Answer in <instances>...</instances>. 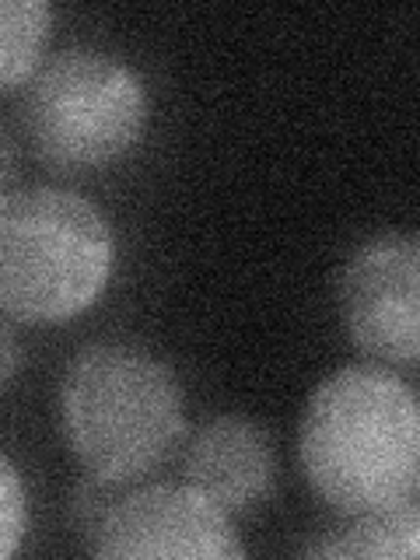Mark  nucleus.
I'll return each instance as SVG.
<instances>
[{
    "mask_svg": "<svg viewBox=\"0 0 420 560\" xmlns=\"http://www.w3.org/2000/svg\"><path fill=\"white\" fill-rule=\"evenodd\" d=\"M305 480L340 518L417 501L420 407L407 378L382 364L326 375L298 424Z\"/></svg>",
    "mask_w": 420,
    "mask_h": 560,
    "instance_id": "f257e3e1",
    "label": "nucleus"
},
{
    "mask_svg": "<svg viewBox=\"0 0 420 560\" xmlns=\"http://www.w3.org/2000/svg\"><path fill=\"white\" fill-rule=\"evenodd\" d=\"M60 424L92 477L133 483L183 445L186 393L175 368L151 350L92 343L63 372Z\"/></svg>",
    "mask_w": 420,
    "mask_h": 560,
    "instance_id": "f03ea898",
    "label": "nucleus"
},
{
    "mask_svg": "<svg viewBox=\"0 0 420 560\" xmlns=\"http://www.w3.org/2000/svg\"><path fill=\"white\" fill-rule=\"evenodd\" d=\"M113 267V221L84 192L22 186L0 197V315L67 323L98 302Z\"/></svg>",
    "mask_w": 420,
    "mask_h": 560,
    "instance_id": "7ed1b4c3",
    "label": "nucleus"
},
{
    "mask_svg": "<svg viewBox=\"0 0 420 560\" xmlns=\"http://www.w3.org/2000/svg\"><path fill=\"white\" fill-rule=\"evenodd\" d=\"M151 95L116 52L63 46L18 84V122L32 151L63 172L113 165L144 140Z\"/></svg>",
    "mask_w": 420,
    "mask_h": 560,
    "instance_id": "20e7f679",
    "label": "nucleus"
},
{
    "mask_svg": "<svg viewBox=\"0 0 420 560\" xmlns=\"http://www.w3.org/2000/svg\"><path fill=\"white\" fill-rule=\"evenodd\" d=\"M92 553L113 560H238L235 518L189 483L119 490L92 529Z\"/></svg>",
    "mask_w": 420,
    "mask_h": 560,
    "instance_id": "39448f33",
    "label": "nucleus"
},
{
    "mask_svg": "<svg viewBox=\"0 0 420 560\" xmlns=\"http://www.w3.org/2000/svg\"><path fill=\"white\" fill-rule=\"evenodd\" d=\"M347 337L382 364L417 368L420 358V242L378 232L347 256L337 280Z\"/></svg>",
    "mask_w": 420,
    "mask_h": 560,
    "instance_id": "423d86ee",
    "label": "nucleus"
},
{
    "mask_svg": "<svg viewBox=\"0 0 420 560\" xmlns=\"http://www.w3.org/2000/svg\"><path fill=\"white\" fill-rule=\"evenodd\" d=\"M277 455L270 434L245 413H218L189 434L186 483L228 515H249L270 498Z\"/></svg>",
    "mask_w": 420,
    "mask_h": 560,
    "instance_id": "0eeeda50",
    "label": "nucleus"
},
{
    "mask_svg": "<svg viewBox=\"0 0 420 560\" xmlns=\"http://www.w3.org/2000/svg\"><path fill=\"white\" fill-rule=\"evenodd\" d=\"M420 553L417 501L382 512L347 515V525L312 542L308 557H364V560H413Z\"/></svg>",
    "mask_w": 420,
    "mask_h": 560,
    "instance_id": "6e6552de",
    "label": "nucleus"
},
{
    "mask_svg": "<svg viewBox=\"0 0 420 560\" xmlns=\"http://www.w3.org/2000/svg\"><path fill=\"white\" fill-rule=\"evenodd\" d=\"M49 25L46 0H0V92L18 88L43 60Z\"/></svg>",
    "mask_w": 420,
    "mask_h": 560,
    "instance_id": "1a4fd4ad",
    "label": "nucleus"
},
{
    "mask_svg": "<svg viewBox=\"0 0 420 560\" xmlns=\"http://www.w3.org/2000/svg\"><path fill=\"white\" fill-rule=\"evenodd\" d=\"M28 533V494L22 472L14 469L8 455H0V560L18 553Z\"/></svg>",
    "mask_w": 420,
    "mask_h": 560,
    "instance_id": "9d476101",
    "label": "nucleus"
},
{
    "mask_svg": "<svg viewBox=\"0 0 420 560\" xmlns=\"http://www.w3.org/2000/svg\"><path fill=\"white\" fill-rule=\"evenodd\" d=\"M18 368H22V343H18L14 329L0 319V396L8 393V385L18 375Z\"/></svg>",
    "mask_w": 420,
    "mask_h": 560,
    "instance_id": "9b49d317",
    "label": "nucleus"
},
{
    "mask_svg": "<svg viewBox=\"0 0 420 560\" xmlns=\"http://www.w3.org/2000/svg\"><path fill=\"white\" fill-rule=\"evenodd\" d=\"M18 179V151L11 144V137L0 130V197H8Z\"/></svg>",
    "mask_w": 420,
    "mask_h": 560,
    "instance_id": "f8f14e48",
    "label": "nucleus"
}]
</instances>
